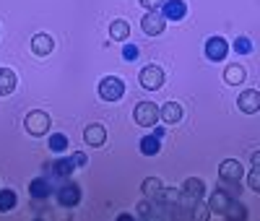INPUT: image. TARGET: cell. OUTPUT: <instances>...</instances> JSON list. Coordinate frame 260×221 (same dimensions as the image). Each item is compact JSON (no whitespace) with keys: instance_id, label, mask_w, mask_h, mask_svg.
<instances>
[{"instance_id":"cell-25","label":"cell","mask_w":260,"mask_h":221,"mask_svg":"<svg viewBox=\"0 0 260 221\" xmlns=\"http://www.w3.org/2000/svg\"><path fill=\"white\" fill-rule=\"evenodd\" d=\"M50 148L55 153H62L65 148H68V136H62V133H52V136H50Z\"/></svg>"},{"instance_id":"cell-33","label":"cell","mask_w":260,"mask_h":221,"mask_svg":"<svg viewBox=\"0 0 260 221\" xmlns=\"http://www.w3.org/2000/svg\"><path fill=\"white\" fill-rule=\"evenodd\" d=\"M138 211H141V216H143V218H148V216H151V206H148V201L138 203Z\"/></svg>"},{"instance_id":"cell-15","label":"cell","mask_w":260,"mask_h":221,"mask_svg":"<svg viewBox=\"0 0 260 221\" xmlns=\"http://www.w3.org/2000/svg\"><path fill=\"white\" fill-rule=\"evenodd\" d=\"M29 193H31V198L42 201V198H50L52 195V185H50L47 177H37V180H31V185H29Z\"/></svg>"},{"instance_id":"cell-31","label":"cell","mask_w":260,"mask_h":221,"mask_svg":"<svg viewBox=\"0 0 260 221\" xmlns=\"http://www.w3.org/2000/svg\"><path fill=\"white\" fill-rule=\"evenodd\" d=\"M138 3H141L143 8H148V11H156V8L164 6V0H138Z\"/></svg>"},{"instance_id":"cell-6","label":"cell","mask_w":260,"mask_h":221,"mask_svg":"<svg viewBox=\"0 0 260 221\" xmlns=\"http://www.w3.org/2000/svg\"><path fill=\"white\" fill-rule=\"evenodd\" d=\"M161 16H164V21H182L187 16V3L185 0H164Z\"/></svg>"},{"instance_id":"cell-20","label":"cell","mask_w":260,"mask_h":221,"mask_svg":"<svg viewBox=\"0 0 260 221\" xmlns=\"http://www.w3.org/2000/svg\"><path fill=\"white\" fill-rule=\"evenodd\" d=\"M182 190L185 193H190L192 198H203V193H206V185H203V180H198V177H190V180H185V185H182Z\"/></svg>"},{"instance_id":"cell-29","label":"cell","mask_w":260,"mask_h":221,"mask_svg":"<svg viewBox=\"0 0 260 221\" xmlns=\"http://www.w3.org/2000/svg\"><path fill=\"white\" fill-rule=\"evenodd\" d=\"M208 211H211L208 206H203V203H195V213H192V216L198 218V221H206V218H211V213H208Z\"/></svg>"},{"instance_id":"cell-30","label":"cell","mask_w":260,"mask_h":221,"mask_svg":"<svg viewBox=\"0 0 260 221\" xmlns=\"http://www.w3.org/2000/svg\"><path fill=\"white\" fill-rule=\"evenodd\" d=\"M141 55V50L136 47V44H125V47H122V57L125 60H136Z\"/></svg>"},{"instance_id":"cell-16","label":"cell","mask_w":260,"mask_h":221,"mask_svg":"<svg viewBox=\"0 0 260 221\" xmlns=\"http://www.w3.org/2000/svg\"><path fill=\"white\" fill-rule=\"evenodd\" d=\"M141 190H143V195H146V198H151V201H159V198H161V190H164V185H161L159 177H148V180H143Z\"/></svg>"},{"instance_id":"cell-3","label":"cell","mask_w":260,"mask_h":221,"mask_svg":"<svg viewBox=\"0 0 260 221\" xmlns=\"http://www.w3.org/2000/svg\"><path fill=\"white\" fill-rule=\"evenodd\" d=\"M141 86L146 88V91H156V88L164 86V71L159 68V65H146V68L141 71L138 76Z\"/></svg>"},{"instance_id":"cell-10","label":"cell","mask_w":260,"mask_h":221,"mask_svg":"<svg viewBox=\"0 0 260 221\" xmlns=\"http://www.w3.org/2000/svg\"><path fill=\"white\" fill-rule=\"evenodd\" d=\"M52 50H55V42H52L50 34H34V39H31V52H34L37 57H47Z\"/></svg>"},{"instance_id":"cell-14","label":"cell","mask_w":260,"mask_h":221,"mask_svg":"<svg viewBox=\"0 0 260 221\" xmlns=\"http://www.w3.org/2000/svg\"><path fill=\"white\" fill-rule=\"evenodd\" d=\"M219 177H221V180H240V177H242V164L237 162V159H226V162H221V167H219Z\"/></svg>"},{"instance_id":"cell-23","label":"cell","mask_w":260,"mask_h":221,"mask_svg":"<svg viewBox=\"0 0 260 221\" xmlns=\"http://www.w3.org/2000/svg\"><path fill=\"white\" fill-rule=\"evenodd\" d=\"M73 159H57L55 164H52V172L57 174V177H71V172H73Z\"/></svg>"},{"instance_id":"cell-13","label":"cell","mask_w":260,"mask_h":221,"mask_svg":"<svg viewBox=\"0 0 260 221\" xmlns=\"http://www.w3.org/2000/svg\"><path fill=\"white\" fill-rule=\"evenodd\" d=\"M159 117H161L167 125H175V122L182 120V107H180L177 102H167V104L159 109Z\"/></svg>"},{"instance_id":"cell-9","label":"cell","mask_w":260,"mask_h":221,"mask_svg":"<svg viewBox=\"0 0 260 221\" xmlns=\"http://www.w3.org/2000/svg\"><path fill=\"white\" fill-rule=\"evenodd\" d=\"M237 104H240V109L245 115H255V112H260V94L255 91V88H247V91L240 94Z\"/></svg>"},{"instance_id":"cell-27","label":"cell","mask_w":260,"mask_h":221,"mask_svg":"<svg viewBox=\"0 0 260 221\" xmlns=\"http://www.w3.org/2000/svg\"><path fill=\"white\" fill-rule=\"evenodd\" d=\"M159 201H164L167 206H177V201H180V190H175V187L161 190V198H159Z\"/></svg>"},{"instance_id":"cell-32","label":"cell","mask_w":260,"mask_h":221,"mask_svg":"<svg viewBox=\"0 0 260 221\" xmlns=\"http://www.w3.org/2000/svg\"><path fill=\"white\" fill-rule=\"evenodd\" d=\"M71 159H73V164H76V167H83V164H86V153H81V151H78V153H73Z\"/></svg>"},{"instance_id":"cell-24","label":"cell","mask_w":260,"mask_h":221,"mask_svg":"<svg viewBox=\"0 0 260 221\" xmlns=\"http://www.w3.org/2000/svg\"><path fill=\"white\" fill-rule=\"evenodd\" d=\"M13 206H16V193L13 190H0V213L13 211Z\"/></svg>"},{"instance_id":"cell-34","label":"cell","mask_w":260,"mask_h":221,"mask_svg":"<svg viewBox=\"0 0 260 221\" xmlns=\"http://www.w3.org/2000/svg\"><path fill=\"white\" fill-rule=\"evenodd\" d=\"M250 162H252V167H260V151H255V153H252Z\"/></svg>"},{"instance_id":"cell-11","label":"cell","mask_w":260,"mask_h":221,"mask_svg":"<svg viewBox=\"0 0 260 221\" xmlns=\"http://www.w3.org/2000/svg\"><path fill=\"white\" fill-rule=\"evenodd\" d=\"M234 201V198L224 190V187H219V190H213V195H211V201H208V208L213 211V213H221L224 216V211L229 208V203Z\"/></svg>"},{"instance_id":"cell-26","label":"cell","mask_w":260,"mask_h":221,"mask_svg":"<svg viewBox=\"0 0 260 221\" xmlns=\"http://www.w3.org/2000/svg\"><path fill=\"white\" fill-rule=\"evenodd\" d=\"M234 52L250 55V52H252V42H250L247 37H237V39H234Z\"/></svg>"},{"instance_id":"cell-18","label":"cell","mask_w":260,"mask_h":221,"mask_svg":"<svg viewBox=\"0 0 260 221\" xmlns=\"http://www.w3.org/2000/svg\"><path fill=\"white\" fill-rule=\"evenodd\" d=\"M224 81H226L229 86H240V83L245 81V68H242V65H226Z\"/></svg>"},{"instance_id":"cell-19","label":"cell","mask_w":260,"mask_h":221,"mask_svg":"<svg viewBox=\"0 0 260 221\" xmlns=\"http://www.w3.org/2000/svg\"><path fill=\"white\" fill-rule=\"evenodd\" d=\"M110 37L117 39V42L127 39V37H130V24H127V21H122V18L112 21V24H110Z\"/></svg>"},{"instance_id":"cell-7","label":"cell","mask_w":260,"mask_h":221,"mask_svg":"<svg viewBox=\"0 0 260 221\" xmlns=\"http://www.w3.org/2000/svg\"><path fill=\"white\" fill-rule=\"evenodd\" d=\"M141 26H143V31H146L148 37H159V34L167 29L164 16H161V13H156V11H148V13L143 16V21H141Z\"/></svg>"},{"instance_id":"cell-12","label":"cell","mask_w":260,"mask_h":221,"mask_svg":"<svg viewBox=\"0 0 260 221\" xmlns=\"http://www.w3.org/2000/svg\"><path fill=\"white\" fill-rule=\"evenodd\" d=\"M83 141L89 143V146H102V143L107 141V130H104V125H99V122L89 125V128L83 130Z\"/></svg>"},{"instance_id":"cell-5","label":"cell","mask_w":260,"mask_h":221,"mask_svg":"<svg viewBox=\"0 0 260 221\" xmlns=\"http://www.w3.org/2000/svg\"><path fill=\"white\" fill-rule=\"evenodd\" d=\"M229 55V42L224 37H211L206 42V57L213 60V62H221L224 57Z\"/></svg>"},{"instance_id":"cell-1","label":"cell","mask_w":260,"mask_h":221,"mask_svg":"<svg viewBox=\"0 0 260 221\" xmlns=\"http://www.w3.org/2000/svg\"><path fill=\"white\" fill-rule=\"evenodd\" d=\"M99 97L104 102H120L125 97V83L117 76H104L99 81Z\"/></svg>"},{"instance_id":"cell-22","label":"cell","mask_w":260,"mask_h":221,"mask_svg":"<svg viewBox=\"0 0 260 221\" xmlns=\"http://www.w3.org/2000/svg\"><path fill=\"white\" fill-rule=\"evenodd\" d=\"M159 138L156 136H146L141 141V153H146V156H154V153H159Z\"/></svg>"},{"instance_id":"cell-28","label":"cell","mask_w":260,"mask_h":221,"mask_svg":"<svg viewBox=\"0 0 260 221\" xmlns=\"http://www.w3.org/2000/svg\"><path fill=\"white\" fill-rule=\"evenodd\" d=\"M247 187L255 190V193H260V167H252V172L247 177Z\"/></svg>"},{"instance_id":"cell-4","label":"cell","mask_w":260,"mask_h":221,"mask_svg":"<svg viewBox=\"0 0 260 221\" xmlns=\"http://www.w3.org/2000/svg\"><path fill=\"white\" fill-rule=\"evenodd\" d=\"M24 128L31 133V136H45V133L50 130V115H47V112H42V109H34V112L26 115Z\"/></svg>"},{"instance_id":"cell-2","label":"cell","mask_w":260,"mask_h":221,"mask_svg":"<svg viewBox=\"0 0 260 221\" xmlns=\"http://www.w3.org/2000/svg\"><path fill=\"white\" fill-rule=\"evenodd\" d=\"M133 117H136V122H138L141 128H154L156 120H159V107L151 104V102H138Z\"/></svg>"},{"instance_id":"cell-8","label":"cell","mask_w":260,"mask_h":221,"mask_svg":"<svg viewBox=\"0 0 260 221\" xmlns=\"http://www.w3.org/2000/svg\"><path fill=\"white\" fill-rule=\"evenodd\" d=\"M57 201H60V206H65V208L78 206V201H81V187H78V185H73V182L62 185V187L57 190Z\"/></svg>"},{"instance_id":"cell-17","label":"cell","mask_w":260,"mask_h":221,"mask_svg":"<svg viewBox=\"0 0 260 221\" xmlns=\"http://www.w3.org/2000/svg\"><path fill=\"white\" fill-rule=\"evenodd\" d=\"M13 88H16V73L8 68H0V97L13 94Z\"/></svg>"},{"instance_id":"cell-21","label":"cell","mask_w":260,"mask_h":221,"mask_svg":"<svg viewBox=\"0 0 260 221\" xmlns=\"http://www.w3.org/2000/svg\"><path fill=\"white\" fill-rule=\"evenodd\" d=\"M224 218H237V221H242V218H247V208H245L242 203L232 201V203H229V208L224 211Z\"/></svg>"}]
</instances>
